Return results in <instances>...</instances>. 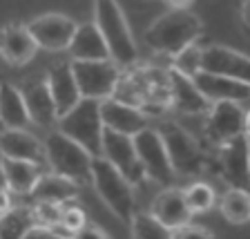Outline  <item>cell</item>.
<instances>
[{
    "label": "cell",
    "mask_w": 250,
    "mask_h": 239,
    "mask_svg": "<svg viewBox=\"0 0 250 239\" xmlns=\"http://www.w3.org/2000/svg\"><path fill=\"white\" fill-rule=\"evenodd\" d=\"M0 123L2 128H29L31 125L21 89L9 81H0Z\"/></svg>",
    "instance_id": "cell-24"
},
{
    "label": "cell",
    "mask_w": 250,
    "mask_h": 239,
    "mask_svg": "<svg viewBox=\"0 0 250 239\" xmlns=\"http://www.w3.org/2000/svg\"><path fill=\"white\" fill-rule=\"evenodd\" d=\"M156 130L163 139V146L177 177H199L206 170V154L199 141L186 128H181L174 121H161L156 125Z\"/></svg>",
    "instance_id": "cell-5"
},
{
    "label": "cell",
    "mask_w": 250,
    "mask_h": 239,
    "mask_svg": "<svg viewBox=\"0 0 250 239\" xmlns=\"http://www.w3.org/2000/svg\"><path fill=\"white\" fill-rule=\"evenodd\" d=\"M36 224L34 217V208L31 203H22V206H11L5 213H0V237L7 239H25L27 230Z\"/></svg>",
    "instance_id": "cell-26"
},
{
    "label": "cell",
    "mask_w": 250,
    "mask_h": 239,
    "mask_svg": "<svg viewBox=\"0 0 250 239\" xmlns=\"http://www.w3.org/2000/svg\"><path fill=\"white\" fill-rule=\"evenodd\" d=\"M244 136L250 141V109L246 112V119H244Z\"/></svg>",
    "instance_id": "cell-38"
},
{
    "label": "cell",
    "mask_w": 250,
    "mask_h": 239,
    "mask_svg": "<svg viewBox=\"0 0 250 239\" xmlns=\"http://www.w3.org/2000/svg\"><path fill=\"white\" fill-rule=\"evenodd\" d=\"M0 130H2V123H0Z\"/></svg>",
    "instance_id": "cell-39"
},
{
    "label": "cell",
    "mask_w": 250,
    "mask_h": 239,
    "mask_svg": "<svg viewBox=\"0 0 250 239\" xmlns=\"http://www.w3.org/2000/svg\"><path fill=\"white\" fill-rule=\"evenodd\" d=\"M7 190H9V183H7L5 170H2V163H0V193H7Z\"/></svg>",
    "instance_id": "cell-37"
},
{
    "label": "cell",
    "mask_w": 250,
    "mask_h": 239,
    "mask_svg": "<svg viewBox=\"0 0 250 239\" xmlns=\"http://www.w3.org/2000/svg\"><path fill=\"white\" fill-rule=\"evenodd\" d=\"M0 163H2V170H5L7 183H9V193L21 195V197H27L31 193V188H34L36 179L42 172L41 163L25 161V159H5V156H0Z\"/></svg>",
    "instance_id": "cell-25"
},
{
    "label": "cell",
    "mask_w": 250,
    "mask_h": 239,
    "mask_svg": "<svg viewBox=\"0 0 250 239\" xmlns=\"http://www.w3.org/2000/svg\"><path fill=\"white\" fill-rule=\"evenodd\" d=\"M61 221L65 226H67L69 230H72L74 235H76V230L78 228H83L85 224H87V215H85V210L83 208H78L74 201H69V203H65V208H62V217H61Z\"/></svg>",
    "instance_id": "cell-32"
},
{
    "label": "cell",
    "mask_w": 250,
    "mask_h": 239,
    "mask_svg": "<svg viewBox=\"0 0 250 239\" xmlns=\"http://www.w3.org/2000/svg\"><path fill=\"white\" fill-rule=\"evenodd\" d=\"M132 141H134L141 166L146 170V177L156 183H161V186H172L177 174L172 170L170 156L166 152V146H163V139L159 134V130L147 125V128L136 132L132 136Z\"/></svg>",
    "instance_id": "cell-8"
},
{
    "label": "cell",
    "mask_w": 250,
    "mask_h": 239,
    "mask_svg": "<svg viewBox=\"0 0 250 239\" xmlns=\"http://www.w3.org/2000/svg\"><path fill=\"white\" fill-rule=\"evenodd\" d=\"M201 49L197 43H190L188 47H183L181 52H177L172 56V67L183 72L186 76H194L201 69Z\"/></svg>",
    "instance_id": "cell-30"
},
{
    "label": "cell",
    "mask_w": 250,
    "mask_h": 239,
    "mask_svg": "<svg viewBox=\"0 0 250 239\" xmlns=\"http://www.w3.org/2000/svg\"><path fill=\"white\" fill-rule=\"evenodd\" d=\"M38 45L34 43L27 25L9 22L0 29V58L14 67L27 65L31 58L36 56Z\"/></svg>",
    "instance_id": "cell-18"
},
{
    "label": "cell",
    "mask_w": 250,
    "mask_h": 239,
    "mask_svg": "<svg viewBox=\"0 0 250 239\" xmlns=\"http://www.w3.org/2000/svg\"><path fill=\"white\" fill-rule=\"evenodd\" d=\"M192 81L210 103H214V101H237V103H241V101L250 99V85L228 76H221V74L199 69L192 76Z\"/></svg>",
    "instance_id": "cell-20"
},
{
    "label": "cell",
    "mask_w": 250,
    "mask_h": 239,
    "mask_svg": "<svg viewBox=\"0 0 250 239\" xmlns=\"http://www.w3.org/2000/svg\"><path fill=\"white\" fill-rule=\"evenodd\" d=\"M45 146V163L49 170L61 177L72 179L78 186H85L92 179V156L81 143L72 136L62 134L61 130L49 132L42 141Z\"/></svg>",
    "instance_id": "cell-3"
},
{
    "label": "cell",
    "mask_w": 250,
    "mask_h": 239,
    "mask_svg": "<svg viewBox=\"0 0 250 239\" xmlns=\"http://www.w3.org/2000/svg\"><path fill=\"white\" fill-rule=\"evenodd\" d=\"M31 208H34V217H36V224L52 226V224H56V221H61V217H62V208H65V203L34 201V203H31Z\"/></svg>",
    "instance_id": "cell-31"
},
{
    "label": "cell",
    "mask_w": 250,
    "mask_h": 239,
    "mask_svg": "<svg viewBox=\"0 0 250 239\" xmlns=\"http://www.w3.org/2000/svg\"><path fill=\"white\" fill-rule=\"evenodd\" d=\"M246 109L237 101H214L206 112L203 134L210 146H224L226 141L244 134Z\"/></svg>",
    "instance_id": "cell-9"
},
{
    "label": "cell",
    "mask_w": 250,
    "mask_h": 239,
    "mask_svg": "<svg viewBox=\"0 0 250 239\" xmlns=\"http://www.w3.org/2000/svg\"><path fill=\"white\" fill-rule=\"evenodd\" d=\"M0 156L5 159H25V161L45 163V146L27 128H2L0 130Z\"/></svg>",
    "instance_id": "cell-17"
},
{
    "label": "cell",
    "mask_w": 250,
    "mask_h": 239,
    "mask_svg": "<svg viewBox=\"0 0 250 239\" xmlns=\"http://www.w3.org/2000/svg\"><path fill=\"white\" fill-rule=\"evenodd\" d=\"M45 78H47V85H49V92H52L58 116L65 114L67 109H72L81 101V92H78L76 78H74V72H72V61L56 63L54 67H49Z\"/></svg>",
    "instance_id": "cell-21"
},
{
    "label": "cell",
    "mask_w": 250,
    "mask_h": 239,
    "mask_svg": "<svg viewBox=\"0 0 250 239\" xmlns=\"http://www.w3.org/2000/svg\"><path fill=\"white\" fill-rule=\"evenodd\" d=\"M201 69L203 72L221 74L250 85V56L230 49L224 45H208L201 49Z\"/></svg>",
    "instance_id": "cell-14"
},
{
    "label": "cell",
    "mask_w": 250,
    "mask_h": 239,
    "mask_svg": "<svg viewBox=\"0 0 250 239\" xmlns=\"http://www.w3.org/2000/svg\"><path fill=\"white\" fill-rule=\"evenodd\" d=\"M201 31V18L194 11H190L188 7L186 9H170L147 27L143 41L152 52L172 58L190 43H197Z\"/></svg>",
    "instance_id": "cell-1"
},
{
    "label": "cell",
    "mask_w": 250,
    "mask_h": 239,
    "mask_svg": "<svg viewBox=\"0 0 250 239\" xmlns=\"http://www.w3.org/2000/svg\"><path fill=\"white\" fill-rule=\"evenodd\" d=\"M18 89H21L22 99H25L31 125H38V128H45V130L54 128L58 121V114H56L52 92H49V85H47V78L29 76L18 85Z\"/></svg>",
    "instance_id": "cell-13"
},
{
    "label": "cell",
    "mask_w": 250,
    "mask_h": 239,
    "mask_svg": "<svg viewBox=\"0 0 250 239\" xmlns=\"http://www.w3.org/2000/svg\"><path fill=\"white\" fill-rule=\"evenodd\" d=\"M183 195H186V201L192 210V215L199 213H208L217 203V193L212 190V186L206 181H194L188 188H183Z\"/></svg>",
    "instance_id": "cell-29"
},
{
    "label": "cell",
    "mask_w": 250,
    "mask_h": 239,
    "mask_svg": "<svg viewBox=\"0 0 250 239\" xmlns=\"http://www.w3.org/2000/svg\"><path fill=\"white\" fill-rule=\"evenodd\" d=\"M210 230L208 228H203V226H194V224H183L179 226V228L172 230V237H177V239H186V237H210Z\"/></svg>",
    "instance_id": "cell-33"
},
{
    "label": "cell",
    "mask_w": 250,
    "mask_h": 239,
    "mask_svg": "<svg viewBox=\"0 0 250 239\" xmlns=\"http://www.w3.org/2000/svg\"><path fill=\"white\" fill-rule=\"evenodd\" d=\"M56 128L62 134L72 136L76 143L85 148L89 154H101V139H103V119H101V101L81 96L72 109L58 116Z\"/></svg>",
    "instance_id": "cell-6"
},
{
    "label": "cell",
    "mask_w": 250,
    "mask_h": 239,
    "mask_svg": "<svg viewBox=\"0 0 250 239\" xmlns=\"http://www.w3.org/2000/svg\"><path fill=\"white\" fill-rule=\"evenodd\" d=\"M150 213L170 230L179 228V226L188 224L192 219V210H190V206L186 201L183 188H174V186L163 188L161 193L152 199Z\"/></svg>",
    "instance_id": "cell-19"
},
{
    "label": "cell",
    "mask_w": 250,
    "mask_h": 239,
    "mask_svg": "<svg viewBox=\"0 0 250 239\" xmlns=\"http://www.w3.org/2000/svg\"><path fill=\"white\" fill-rule=\"evenodd\" d=\"M78 22L65 14H41L36 18H31L27 22L34 43L38 49H47V52H67L72 36L76 31Z\"/></svg>",
    "instance_id": "cell-11"
},
{
    "label": "cell",
    "mask_w": 250,
    "mask_h": 239,
    "mask_svg": "<svg viewBox=\"0 0 250 239\" xmlns=\"http://www.w3.org/2000/svg\"><path fill=\"white\" fill-rule=\"evenodd\" d=\"M67 54L72 61H103V58H109L107 45H105L96 22H78L72 43L67 47Z\"/></svg>",
    "instance_id": "cell-22"
},
{
    "label": "cell",
    "mask_w": 250,
    "mask_h": 239,
    "mask_svg": "<svg viewBox=\"0 0 250 239\" xmlns=\"http://www.w3.org/2000/svg\"><path fill=\"white\" fill-rule=\"evenodd\" d=\"M72 72L74 78H76L81 96L96 101L114 96L116 87L121 83V76H123V69L112 58H103V61H72Z\"/></svg>",
    "instance_id": "cell-7"
},
{
    "label": "cell",
    "mask_w": 250,
    "mask_h": 239,
    "mask_svg": "<svg viewBox=\"0 0 250 239\" xmlns=\"http://www.w3.org/2000/svg\"><path fill=\"white\" fill-rule=\"evenodd\" d=\"M219 170L228 186L250 190V141L244 134L219 146Z\"/></svg>",
    "instance_id": "cell-12"
},
{
    "label": "cell",
    "mask_w": 250,
    "mask_h": 239,
    "mask_svg": "<svg viewBox=\"0 0 250 239\" xmlns=\"http://www.w3.org/2000/svg\"><path fill=\"white\" fill-rule=\"evenodd\" d=\"M74 237H81V239H92V237H107V233H105L103 228H99V226H92V224H85L83 228H78L76 235Z\"/></svg>",
    "instance_id": "cell-34"
},
{
    "label": "cell",
    "mask_w": 250,
    "mask_h": 239,
    "mask_svg": "<svg viewBox=\"0 0 250 239\" xmlns=\"http://www.w3.org/2000/svg\"><path fill=\"white\" fill-rule=\"evenodd\" d=\"M167 85H170V108L179 114H206L210 108V101L199 92L192 76H186L183 72L167 67Z\"/></svg>",
    "instance_id": "cell-15"
},
{
    "label": "cell",
    "mask_w": 250,
    "mask_h": 239,
    "mask_svg": "<svg viewBox=\"0 0 250 239\" xmlns=\"http://www.w3.org/2000/svg\"><path fill=\"white\" fill-rule=\"evenodd\" d=\"M219 210L230 224L250 221V190L248 188L230 186L219 199Z\"/></svg>",
    "instance_id": "cell-27"
},
{
    "label": "cell",
    "mask_w": 250,
    "mask_h": 239,
    "mask_svg": "<svg viewBox=\"0 0 250 239\" xmlns=\"http://www.w3.org/2000/svg\"><path fill=\"white\" fill-rule=\"evenodd\" d=\"M241 21H244L246 27H250V0L241 2Z\"/></svg>",
    "instance_id": "cell-35"
},
{
    "label": "cell",
    "mask_w": 250,
    "mask_h": 239,
    "mask_svg": "<svg viewBox=\"0 0 250 239\" xmlns=\"http://www.w3.org/2000/svg\"><path fill=\"white\" fill-rule=\"evenodd\" d=\"M101 119H103V128L130 136L147 128V116L136 105L121 101L116 96H107L101 101Z\"/></svg>",
    "instance_id": "cell-16"
},
{
    "label": "cell",
    "mask_w": 250,
    "mask_h": 239,
    "mask_svg": "<svg viewBox=\"0 0 250 239\" xmlns=\"http://www.w3.org/2000/svg\"><path fill=\"white\" fill-rule=\"evenodd\" d=\"M101 156H105L116 170L123 174L132 186H139L146 179V170L139 161L134 141L130 134H121L114 130H103V139H101Z\"/></svg>",
    "instance_id": "cell-10"
},
{
    "label": "cell",
    "mask_w": 250,
    "mask_h": 239,
    "mask_svg": "<svg viewBox=\"0 0 250 239\" xmlns=\"http://www.w3.org/2000/svg\"><path fill=\"white\" fill-rule=\"evenodd\" d=\"M172 9H186V7L192 5V0H166Z\"/></svg>",
    "instance_id": "cell-36"
},
{
    "label": "cell",
    "mask_w": 250,
    "mask_h": 239,
    "mask_svg": "<svg viewBox=\"0 0 250 239\" xmlns=\"http://www.w3.org/2000/svg\"><path fill=\"white\" fill-rule=\"evenodd\" d=\"M89 183L94 186L101 201L112 210V215H116L121 221H130L132 215H134V190H132L134 186L105 156H92V179H89Z\"/></svg>",
    "instance_id": "cell-4"
},
{
    "label": "cell",
    "mask_w": 250,
    "mask_h": 239,
    "mask_svg": "<svg viewBox=\"0 0 250 239\" xmlns=\"http://www.w3.org/2000/svg\"><path fill=\"white\" fill-rule=\"evenodd\" d=\"M78 183H74L72 179L61 177L56 172H41V177L36 179L31 193L27 197L34 201H52V203H69L76 201L78 195Z\"/></svg>",
    "instance_id": "cell-23"
},
{
    "label": "cell",
    "mask_w": 250,
    "mask_h": 239,
    "mask_svg": "<svg viewBox=\"0 0 250 239\" xmlns=\"http://www.w3.org/2000/svg\"><path fill=\"white\" fill-rule=\"evenodd\" d=\"M94 22L107 45L109 58L121 69L134 67L139 63V47L134 43L119 0H94Z\"/></svg>",
    "instance_id": "cell-2"
},
{
    "label": "cell",
    "mask_w": 250,
    "mask_h": 239,
    "mask_svg": "<svg viewBox=\"0 0 250 239\" xmlns=\"http://www.w3.org/2000/svg\"><path fill=\"white\" fill-rule=\"evenodd\" d=\"M130 226H132V237L136 239H167L172 237V230L166 228V226L159 221L152 213H136L132 215L130 219Z\"/></svg>",
    "instance_id": "cell-28"
}]
</instances>
